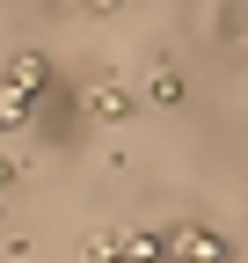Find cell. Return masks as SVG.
I'll return each mask as SVG.
<instances>
[{
  "label": "cell",
  "instance_id": "6da1fadb",
  "mask_svg": "<svg viewBox=\"0 0 248 263\" xmlns=\"http://www.w3.org/2000/svg\"><path fill=\"white\" fill-rule=\"evenodd\" d=\"M175 263H226V241L212 227H182L175 234Z\"/></svg>",
  "mask_w": 248,
  "mask_h": 263
},
{
  "label": "cell",
  "instance_id": "7a4b0ae2",
  "mask_svg": "<svg viewBox=\"0 0 248 263\" xmlns=\"http://www.w3.org/2000/svg\"><path fill=\"white\" fill-rule=\"evenodd\" d=\"M124 110H132V95H124V81H95V88H88V117H102V124H117Z\"/></svg>",
  "mask_w": 248,
  "mask_h": 263
},
{
  "label": "cell",
  "instance_id": "8992f818",
  "mask_svg": "<svg viewBox=\"0 0 248 263\" xmlns=\"http://www.w3.org/2000/svg\"><path fill=\"white\" fill-rule=\"evenodd\" d=\"M124 256V234H95V241H88V263H117Z\"/></svg>",
  "mask_w": 248,
  "mask_h": 263
},
{
  "label": "cell",
  "instance_id": "5b68a950",
  "mask_svg": "<svg viewBox=\"0 0 248 263\" xmlns=\"http://www.w3.org/2000/svg\"><path fill=\"white\" fill-rule=\"evenodd\" d=\"M146 103H161V110H175V103H182V81L168 73V66H161V73H153V88H146Z\"/></svg>",
  "mask_w": 248,
  "mask_h": 263
},
{
  "label": "cell",
  "instance_id": "3957f363",
  "mask_svg": "<svg viewBox=\"0 0 248 263\" xmlns=\"http://www.w3.org/2000/svg\"><path fill=\"white\" fill-rule=\"evenodd\" d=\"M29 103H37V95H29V88H15V81H0V132H8V124H22V117H29Z\"/></svg>",
  "mask_w": 248,
  "mask_h": 263
},
{
  "label": "cell",
  "instance_id": "277c9868",
  "mask_svg": "<svg viewBox=\"0 0 248 263\" xmlns=\"http://www.w3.org/2000/svg\"><path fill=\"white\" fill-rule=\"evenodd\" d=\"M8 81H15V88H29V95H37V88L51 81V66H44L37 51H22V59H15V73H8Z\"/></svg>",
  "mask_w": 248,
  "mask_h": 263
},
{
  "label": "cell",
  "instance_id": "52a82bcc",
  "mask_svg": "<svg viewBox=\"0 0 248 263\" xmlns=\"http://www.w3.org/2000/svg\"><path fill=\"white\" fill-rule=\"evenodd\" d=\"M80 8H88V15H117L124 0H80Z\"/></svg>",
  "mask_w": 248,
  "mask_h": 263
}]
</instances>
